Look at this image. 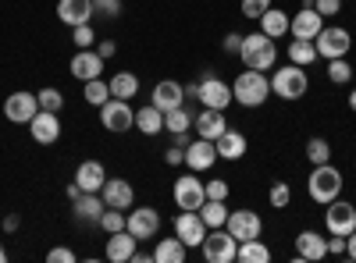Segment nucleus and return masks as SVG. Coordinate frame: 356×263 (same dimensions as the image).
<instances>
[{"label": "nucleus", "instance_id": "f257e3e1", "mask_svg": "<svg viewBox=\"0 0 356 263\" xmlns=\"http://www.w3.org/2000/svg\"><path fill=\"white\" fill-rule=\"evenodd\" d=\"M239 61L253 71H271L275 61H278V46L271 36L264 33H253V36H243V46H239Z\"/></svg>", "mask_w": 356, "mask_h": 263}, {"label": "nucleus", "instance_id": "f03ea898", "mask_svg": "<svg viewBox=\"0 0 356 263\" xmlns=\"http://www.w3.org/2000/svg\"><path fill=\"white\" fill-rule=\"evenodd\" d=\"M232 96H235V103H243V107H260L267 96H271V78H267V71L246 68V71L235 75Z\"/></svg>", "mask_w": 356, "mask_h": 263}, {"label": "nucleus", "instance_id": "7ed1b4c3", "mask_svg": "<svg viewBox=\"0 0 356 263\" xmlns=\"http://www.w3.org/2000/svg\"><path fill=\"white\" fill-rule=\"evenodd\" d=\"M307 192H310L314 203L328 207V203L339 199V192H342V171L332 167V160H328V164H314L310 178H307Z\"/></svg>", "mask_w": 356, "mask_h": 263}, {"label": "nucleus", "instance_id": "20e7f679", "mask_svg": "<svg viewBox=\"0 0 356 263\" xmlns=\"http://www.w3.org/2000/svg\"><path fill=\"white\" fill-rule=\"evenodd\" d=\"M307 90H310L307 68L292 65V61H289V68H275V75H271V93H275V96H282V100L292 103V100H303Z\"/></svg>", "mask_w": 356, "mask_h": 263}, {"label": "nucleus", "instance_id": "39448f33", "mask_svg": "<svg viewBox=\"0 0 356 263\" xmlns=\"http://www.w3.org/2000/svg\"><path fill=\"white\" fill-rule=\"evenodd\" d=\"M235 249H239V242H235L228 228H211L207 239L200 242V253L207 263H235Z\"/></svg>", "mask_w": 356, "mask_h": 263}, {"label": "nucleus", "instance_id": "423d86ee", "mask_svg": "<svg viewBox=\"0 0 356 263\" xmlns=\"http://www.w3.org/2000/svg\"><path fill=\"white\" fill-rule=\"evenodd\" d=\"M314 46H317V57L335 61V57H346L349 53L353 36H349V28H342V25H324L321 33H317V40H314Z\"/></svg>", "mask_w": 356, "mask_h": 263}, {"label": "nucleus", "instance_id": "0eeeda50", "mask_svg": "<svg viewBox=\"0 0 356 263\" xmlns=\"http://www.w3.org/2000/svg\"><path fill=\"white\" fill-rule=\"evenodd\" d=\"M100 125L107 128V132H132L136 128V110H132V103L129 100H107L104 107H100Z\"/></svg>", "mask_w": 356, "mask_h": 263}, {"label": "nucleus", "instance_id": "6e6552de", "mask_svg": "<svg viewBox=\"0 0 356 263\" xmlns=\"http://www.w3.org/2000/svg\"><path fill=\"white\" fill-rule=\"evenodd\" d=\"M171 196L178 203V210H200L203 203H207V185L196 178V171H193V174H182V178L175 182Z\"/></svg>", "mask_w": 356, "mask_h": 263}, {"label": "nucleus", "instance_id": "1a4fd4ad", "mask_svg": "<svg viewBox=\"0 0 356 263\" xmlns=\"http://www.w3.org/2000/svg\"><path fill=\"white\" fill-rule=\"evenodd\" d=\"M324 228H328V235H349L356 231V207L346 199H332L328 210H324Z\"/></svg>", "mask_w": 356, "mask_h": 263}, {"label": "nucleus", "instance_id": "9d476101", "mask_svg": "<svg viewBox=\"0 0 356 263\" xmlns=\"http://www.w3.org/2000/svg\"><path fill=\"white\" fill-rule=\"evenodd\" d=\"M125 228L139 242H150V239H157V231H161V214L154 207H132L125 214Z\"/></svg>", "mask_w": 356, "mask_h": 263}, {"label": "nucleus", "instance_id": "9b49d317", "mask_svg": "<svg viewBox=\"0 0 356 263\" xmlns=\"http://www.w3.org/2000/svg\"><path fill=\"white\" fill-rule=\"evenodd\" d=\"M36 114H40V100H36V93H29V90H18V93H11L4 100V118L15 121V125H29Z\"/></svg>", "mask_w": 356, "mask_h": 263}, {"label": "nucleus", "instance_id": "f8f14e48", "mask_svg": "<svg viewBox=\"0 0 356 263\" xmlns=\"http://www.w3.org/2000/svg\"><path fill=\"white\" fill-rule=\"evenodd\" d=\"M196 100H200L203 107H214V110H225L228 103H235V96H232V85H228L225 78H218V75H207V78L200 82Z\"/></svg>", "mask_w": 356, "mask_h": 263}, {"label": "nucleus", "instance_id": "ddd939ff", "mask_svg": "<svg viewBox=\"0 0 356 263\" xmlns=\"http://www.w3.org/2000/svg\"><path fill=\"white\" fill-rule=\"evenodd\" d=\"M207 231H211V228L203 224L200 210H182V214L175 217V235L182 239L189 249H200V242L207 239Z\"/></svg>", "mask_w": 356, "mask_h": 263}, {"label": "nucleus", "instance_id": "4468645a", "mask_svg": "<svg viewBox=\"0 0 356 263\" xmlns=\"http://www.w3.org/2000/svg\"><path fill=\"white\" fill-rule=\"evenodd\" d=\"M225 228L235 235V242H250V239H260L264 221H260V214H253V210H232L228 221H225Z\"/></svg>", "mask_w": 356, "mask_h": 263}, {"label": "nucleus", "instance_id": "2eb2a0df", "mask_svg": "<svg viewBox=\"0 0 356 263\" xmlns=\"http://www.w3.org/2000/svg\"><path fill=\"white\" fill-rule=\"evenodd\" d=\"M218 160H221V157H218V146H214L211 139H200V135H196V139L186 146V167L196 171V174H200V171H211Z\"/></svg>", "mask_w": 356, "mask_h": 263}, {"label": "nucleus", "instance_id": "dca6fc26", "mask_svg": "<svg viewBox=\"0 0 356 263\" xmlns=\"http://www.w3.org/2000/svg\"><path fill=\"white\" fill-rule=\"evenodd\" d=\"M100 196H104L107 207H114V210H132L136 207V189L125 178H107L104 189H100Z\"/></svg>", "mask_w": 356, "mask_h": 263}, {"label": "nucleus", "instance_id": "f3484780", "mask_svg": "<svg viewBox=\"0 0 356 263\" xmlns=\"http://www.w3.org/2000/svg\"><path fill=\"white\" fill-rule=\"evenodd\" d=\"M29 135H33L40 146H54L61 139V118L54 110H40L33 121H29Z\"/></svg>", "mask_w": 356, "mask_h": 263}, {"label": "nucleus", "instance_id": "a211bd4d", "mask_svg": "<svg viewBox=\"0 0 356 263\" xmlns=\"http://www.w3.org/2000/svg\"><path fill=\"white\" fill-rule=\"evenodd\" d=\"M328 256V239H321V231H300L296 235V263H314Z\"/></svg>", "mask_w": 356, "mask_h": 263}, {"label": "nucleus", "instance_id": "6ab92c4d", "mask_svg": "<svg viewBox=\"0 0 356 263\" xmlns=\"http://www.w3.org/2000/svg\"><path fill=\"white\" fill-rule=\"evenodd\" d=\"M321 28H324V18H321V11H314V8H303L300 15H292V22H289L292 40H317Z\"/></svg>", "mask_w": 356, "mask_h": 263}, {"label": "nucleus", "instance_id": "aec40b11", "mask_svg": "<svg viewBox=\"0 0 356 263\" xmlns=\"http://www.w3.org/2000/svg\"><path fill=\"white\" fill-rule=\"evenodd\" d=\"M136 246H139V239L132 235L129 228H125V231H114V235H107V249H104V256H107L111 263H129L132 253H136Z\"/></svg>", "mask_w": 356, "mask_h": 263}, {"label": "nucleus", "instance_id": "412c9836", "mask_svg": "<svg viewBox=\"0 0 356 263\" xmlns=\"http://www.w3.org/2000/svg\"><path fill=\"white\" fill-rule=\"evenodd\" d=\"M72 75L79 78V82H89V78H100L104 75V57L89 46V50H79L75 57H72Z\"/></svg>", "mask_w": 356, "mask_h": 263}, {"label": "nucleus", "instance_id": "4be33fe9", "mask_svg": "<svg viewBox=\"0 0 356 263\" xmlns=\"http://www.w3.org/2000/svg\"><path fill=\"white\" fill-rule=\"evenodd\" d=\"M225 128H228L225 110H214V107H203V114H196V118H193V132H196L200 139H211V142H214Z\"/></svg>", "mask_w": 356, "mask_h": 263}, {"label": "nucleus", "instance_id": "5701e85b", "mask_svg": "<svg viewBox=\"0 0 356 263\" xmlns=\"http://www.w3.org/2000/svg\"><path fill=\"white\" fill-rule=\"evenodd\" d=\"M182 100H186V85H182V82H175V78H161V82L154 85V96H150V103L161 107V110L182 107Z\"/></svg>", "mask_w": 356, "mask_h": 263}, {"label": "nucleus", "instance_id": "b1692460", "mask_svg": "<svg viewBox=\"0 0 356 263\" xmlns=\"http://www.w3.org/2000/svg\"><path fill=\"white\" fill-rule=\"evenodd\" d=\"M214 146H218V157L221 160H243L246 157V135L239 132V128H225L218 139H214Z\"/></svg>", "mask_w": 356, "mask_h": 263}, {"label": "nucleus", "instance_id": "393cba45", "mask_svg": "<svg viewBox=\"0 0 356 263\" xmlns=\"http://www.w3.org/2000/svg\"><path fill=\"white\" fill-rule=\"evenodd\" d=\"M75 182H79L82 192H100L104 182H107V167L100 160H82L79 171H75Z\"/></svg>", "mask_w": 356, "mask_h": 263}, {"label": "nucleus", "instance_id": "a878e982", "mask_svg": "<svg viewBox=\"0 0 356 263\" xmlns=\"http://www.w3.org/2000/svg\"><path fill=\"white\" fill-rule=\"evenodd\" d=\"M57 18L72 28L82 22H93V0H57Z\"/></svg>", "mask_w": 356, "mask_h": 263}, {"label": "nucleus", "instance_id": "bb28decb", "mask_svg": "<svg viewBox=\"0 0 356 263\" xmlns=\"http://www.w3.org/2000/svg\"><path fill=\"white\" fill-rule=\"evenodd\" d=\"M72 207H75V217H79L82 224H97L100 214L107 210V203H104L100 192H82V196L72 203Z\"/></svg>", "mask_w": 356, "mask_h": 263}, {"label": "nucleus", "instance_id": "cd10ccee", "mask_svg": "<svg viewBox=\"0 0 356 263\" xmlns=\"http://www.w3.org/2000/svg\"><path fill=\"white\" fill-rule=\"evenodd\" d=\"M289 22H292V18H289L285 11H278L275 4H271V8H267V11L257 18L260 33H264V36H271V40H282V36H289Z\"/></svg>", "mask_w": 356, "mask_h": 263}, {"label": "nucleus", "instance_id": "c85d7f7f", "mask_svg": "<svg viewBox=\"0 0 356 263\" xmlns=\"http://www.w3.org/2000/svg\"><path fill=\"white\" fill-rule=\"evenodd\" d=\"M136 128L143 132V135H161L164 132V110L161 107H154V103H146V107H139L136 110Z\"/></svg>", "mask_w": 356, "mask_h": 263}, {"label": "nucleus", "instance_id": "c756f323", "mask_svg": "<svg viewBox=\"0 0 356 263\" xmlns=\"http://www.w3.org/2000/svg\"><path fill=\"white\" fill-rule=\"evenodd\" d=\"M186 253H189V246L178 239V235H175V239H161V242L154 246V263H182Z\"/></svg>", "mask_w": 356, "mask_h": 263}, {"label": "nucleus", "instance_id": "7c9ffc66", "mask_svg": "<svg viewBox=\"0 0 356 263\" xmlns=\"http://www.w3.org/2000/svg\"><path fill=\"white\" fill-rule=\"evenodd\" d=\"M111 96L114 100H132L136 93H139V78L132 75V71H118V75H111Z\"/></svg>", "mask_w": 356, "mask_h": 263}, {"label": "nucleus", "instance_id": "2f4dec72", "mask_svg": "<svg viewBox=\"0 0 356 263\" xmlns=\"http://www.w3.org/2000/svg\"><path fill=\"white\" fill-rule=\"evenodd\" d=\"M164 132H171V135L193 132V114H189L186 107H171V110H164Z\"/></svg>", "mask_w": 356, "mask_h": 263}, {"label": "nucleus", "instance_id": "473e14b6", "mask_svg": "<svg viewBox=\"0 0 356 263\" xmlns=\"http://www.w3.org/2000/svg\"><path fill=\"white\" fill-rule=\"evenodd\" d=\"M235 260H239V263H267V260H271V249H267L260 239H250V242H239Z\"/></svg>", "mask_w": 356, "mask_h": 263}, {"label": "nucleus", "instance_id": "72a5a7b5", "mask_svg": "<svg viewBox=\"0 0 356 263\" xmlns=\"http://www.w3.org/2000/svg\"><path fill=\"white\" fill-rule=\"evenodd\" d=\"M289 61L292 65H300V68H310L317 61V46L314 40H292L289 43Z\"/></svg>", "mask_w": 356, "mask_h": 263}, {"label": "nucleus", "instance_id": "f704fd0d", "mask_svg": "<svg viewBox=\"0 0 356 263\" xmlns=\"http://www.w3.org/2000/svg\"><path fill=\"white\" fill-rule=\"evenodd\" d=\"M228 214H232V210L225 207V199H207L203 207H200V217H203L207 228H225Z\"/></svg>", "mask_w": 356, "mask_h": 263}, {"label": "nucleus", "instance_id": "c9c22d12", "mask_svg": "<svg viewBox=\"0 0 356 263\" xmlns=\"http://www.w3.org/2000/svg\"><path fill=\"white\" fill-rule=\"evenodd\" d=\"M82 96L89 107H104L111 100V85L104 78H89V82H82Z\"/></svg>", "mask_w": 356, "mask_h": 263}, {"label": "nucleus", "instance_id": "e433bc0d", "mask_svg": "<svg viewBox=\"0 0 356 263\" xmlns=\"http://www.w3.org/2000/svg\"><path fill=\"white\" fill-rule=\"evenodd\" d=\"M307 160H310V164H328V160H332V146H328V139H321V135L307 139Z\"/></svg>", "mask_w": 356, "mask_h": 263}, {"label": "nucleus", "instance_id": "4c0bfd02", "mask_svg": "<svg viewBox=\"0 0 356 263\" xmlns=\"http://www.w3.org/2000/svg\"><path fill=\"white\" fill-rule=\"evenodd\" d=\"M36 100H40V110H54V114H61V107H65V93L54 90V85H43Z\"/></svg>", "mask_w": 356, "mask_h": 263}, {"label": "nucleus", "instance_id": "58836bf2", "mask_svg": "<svg viewBox=\"0 0 356 263\" xmlns=\"http://www.w3.org/2000/svg\"><path fill=\"white\" fill-rule=\"evenodd\" d=\"M100 231L104 235H114V231H125V210H114V207H107L104 214H100Z\"/></svg>", "mask_w": 356, "mask_h": 263}, {"label": "nucleus", "instance_id": "ea45409f", "mask_svg": "<svg viewBox=\"0 0 356 263\" xmlns=\"http://www.w3.org/2000/svg\"><path fill=\"white\" fill-rule=\"evenodd\" d=\"M72 43L79 46V50H89L97 43V33H93V22H82V25H75L72 28Z\"/></svg>", "mask_w": 356, "mask_h": 263}, {"label": "nucleus", "instance_id": "a19ab883", "mask_svg": "<svg viewBox=\"0 0 356 263\" xmlns=\"http://www.w3.org/2000/svg\"><path fill=\"white\" fill-rule=\"evenodd\" d=\"M267 203H271L275 210H285L289 203H292V189H289V182H275L271 192H267Z\"/></svg>", "mask_w": 356, "mask_h": 263}, {"label": "nucleus", "instance_id": "79ce46f5", "mask_svg": "<svg viewBox=\"0 0 356 263\" xmlns=\"http://www.w3.org/2000/svg\"><path fill=\"white\" fill-rule=\"evenodd\" d=\"M328 78H332L335 85H346V82L353 78V68H349L346 57H335V61H328Z\"/></svg>", "mask_w": 356, "mask_h": 263}, {"label": "nucleus", "instance_id": "37998d69", "mask_svg": "<svg viewBox=\"0 0 356 263\" xmlns=\"http://www.w3.org/2000/svg\"><path fill=\"white\" fill-rule=\"evenodd\" d=\"M93 15L118 18V15H122V0H93Z\"/></svg>", "mask_w": 356, "mask_h": 263}, {"label": "nucleus", "instance_id": "c03bdc74", "mask_svg": "<svg viewBox=\"0 0 356 263\" xmlns=\"http://www.w3.org/2000/svg\"><path fill=\"white\" fill-rule=\"evenodd\" d=\"M267 8H271V0H243V15H246V18H253V22H257Z\"/></svg>", "mask_w": 356, "mask_h": 263}, {"label": "nucleus", "instance_id": "a18cd8bd", "mask_svg": "<svg viewBox=\"0 0 356 263\" xmlns=\"http://www.w3.org/2000/svg\"><path fill=\"white\" fill-rule=\"evenodd\" d=\"M314 11H321V18H335L342 11V0H314Z\"/></svg>", "mask_w": 356, "mask_h": 263}, {"label": "nucleus", "instance_id": "49530a36", "mask_svg": "<svg viewBox=\"0 0 356 263\" xmlns=\"http://www.w3.org/2000/svg\"><path fill=\"white\" fill-rule=\"evenodd\" d=\"M207 199H228V182L225 178H211L207 182Z\"/></svg>", "mask_w": 356, "mask_h": 263}, {"label": "nucleus", "instance_id": "de8ad7c7", "mask_svg": "<svg viewBox=\"0 0 356 263\" xmlns=\"http://www.w3.org/2000/svg\"><path fill=\"white\" fill-rule=\"evenodd\" d=\"M47 260H50V263H75L79 256H75L68 246H57V249H50V253H47Z\"/></svg>", "mask_w": 356, "mask_h": 263}, {"label": "nucleus", "instance_id": "09e8293b", "mask_svg": "<svg viewBox=\"0 0 356 263\" xmlns=\"http://www.w3.org/2000/svg\"><path fill=\"white\" fill-rule=\"evenodd\" d=\"M164 164H171V167L175 164H186V146H178V142L168 146V150H164Z\"/></svg>", "mask_w": 356, "mask_h": 263}, {"label": "nucleus", "instance_id": "8fccbe9b", "mask_svg": "<svg viewBox=\"0 0 356 263\" xmlns=\"http://www.w3.org/2000/svg\"><path fill=\"white\" fill-rule=\"evenodd\" d=\"M239 46H243V36H239V33H228V36H225V43H221V50H225V53H239Z\"/></svg>", "mask_w": 356, "mask_h": 263}, {"label": "nucleus", "instance_id": "3c124183", "mask_svg": "<svg viewBox=\"0 0 356 263\" xmlns=\"http://www.w3.org/2000/svg\"><path fill=\"white\" fill-rule=\"evenodd\" d=\"M97 53L104 57V61H111V57L118 53V46H114V40H97Z\"/></svg>", "mask_w": 356, "mask_h": 263}, {"label": "nucleus", "instance_id": "603ef678", "mask_svg": "<svg viewBox=\"0 0 356 263\" xmlns=\"http://www.w3.org/2000/svg\"><path fill=\"white\" fill-rule=\"evenodd\" d=\"M328 256H346V239L342 235H332L328 239Z\"/></svg>", "mask_w": 356, "mask_h": 263}, {"label": "nucleus", "instance_id": "864d4df0", "mask_svg": "<svg viewBox=\"0 0 356 263\" xmlns=\"http://www.w3.org/2000/svg\"><path fill=\"white\" fill-rule=\"evenodd\" d=\"M146 260H154V249H139V246H136V253H132L129 263H146Z\"/></svg>", "mask_w": 356, "mask_h": 263}, {"label": "nucleus", "instance_id": "5fc2aeb1", "mask_svg": "<svg viewBox=\"0 0 356 263\" xmlns=\"http://www.w3.org/2000/svg\"><path fill=\"white\" fill-rule=\"evenodd\" d=\"M346 256L356 260V231H349V235H346Z\"/></svg>", "mask_w": 356, "mask_h": 263}, {"label": "nucleus", "instance_id": "6e6d98bb", "mask_svg": "<svg viewBox=\"0 0 356 263\" xmlns=\"http://www.w3.org/2000/svg\"><path fill=\"white\" fill-rule=\"evenodd\" d=\"M18 224H22L18 214H8V217H4V231H18Z\"/></svg>", "mask_w": 356, "mask_h": 263}, {"label": "nucleus", "instance_id": "4d7b16f0", "mask_svg": "<svg viewBox=\"0 0 356 263\" xmlns=\"http://www.w3.org/2000/svg\"><path fill=\"white\" fill-rule=\"evenodd\" d=\"M65 196H68V199L75 203V199L82 196V189H79V182H68V189H65Z\"/></svg>", "mask_w": 356, "mask_h": 263}, {"label": "nucleus", "instance_id": "13d9d810", "mask_svg": "<svg viewBox=\"0 0 356 263\" xmlns=\"http://www.w3.org/2000/svg\"><path fill=\"white\" fill-rule=\"evenodd\" d=\"M0 263H8V249H4V242H0Z\"/></svg>", "mask_w": 356, "mask_h": 263}, {"label": "nucleus", "instance_id": "bf43d9fd", "mask_svg": "<svg viewBox=\"0 0 356 263\" xmlns=\"http://www.w3.org/2000/svg\"><path fill=\"white\" fill-rule=\"evenodd\" d=\"M349 107H353V110H356V90H353V93H349Z\"/></svg>", "mask_w": 356, "mask_h": 263}]
</instances>
